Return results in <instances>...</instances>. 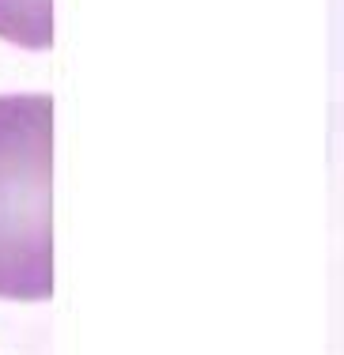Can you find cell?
Here are the masks:
<instances>
[{"label":"cell","instance_id":"obj_2","mask_svg":"<svg viewBox=\"0 0 344 355\" xmlns=\"http://www.w3.org/2000/svg\"><path fill=\"white\" fill-rule=\"evenodd\" d=\"M0 38L23 49H49L53 0H0Z\"/></svg>","mask_w":344,"mask_h":355},{"label":"cell","instance_id":"obj_1","mask_svg":"<svg viewBox=\"0 0 344 355\" xmlns=\"http://www.w3.org/2000/svg\"><path fill=\"white\" fill-rule=\"evenodd\" d=\"M53 98L0 95V299L53 295Z\"/></svg>","mask_w":344,"mask_h":355}]
</instances>
